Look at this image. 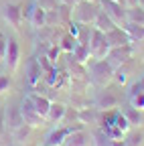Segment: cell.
Returning a JSON list of instances; mask_svg holds the SVG:
<instances>
[{"mask_svg": "<svg viewBox=\"0 0 144 146\" xmlns=\"http://www.w3.org/2000/svg\"><path fill=\"white\" fill-rule=\"evenodd\" d=\"M98 12H100V4L98 2L79 0V2L73 6V10H71V16H73V21L79 23V25H94Z\"/></svg>", "mask_w": 144, "mask_h": 146, "instance_id": "obj_1", "label": "cell"}, {"mask_svg": "<svg viewBox=\"0 0 144 146\" xmlns=\"http://www.w3.org/2000/svg\"><path fill=\"white\" fill-rule=\"evenodd\" d=\"M114 71H116V67L108 59H96V63L92 65V81L100 87H106L112 81Z\"/></svg>", "mask_w": 144, "mask_h": 146, "instance_id": "obj_2", "label": "cell"}, {"mask_svg": "<svg viewBox=\"0 0 144 146\" xmlns=\"http://www.w3.org/2000/svg\"><path fill=\"white\" fill-rule=\"evenodd\" d=\"M110 49L112 47L106 39V33L92 29V36H89V55H92V59H106Z\"/></svg>", "mask_w": 144, "mask_h": 146, "instance_id": "obj_3", "label": "cell"}, {"mask_svg": "<svg viewBox=\"0 0 144 146\" xmlns=\"http://www.w3.org/2000/svg\"><path fill=\"white\" fill-rule=\"evenodd\" d=\"M21 114H23L25 124L31 126V128H41V126H45V118H41V116L37 114V110H35V106H33V100H31L29 96H27V98L23 100V104H21Z\"/></svg>", "mask_w": 144, "mask_h": 146, "instance_id": "obj_4", "label": "cell"}, {"mask_svg": "<svg viewBox=\"0 0 144 146\" xmlns=\"http://www.w3.org/2000/svg\"><path fill=\"white\" fill-rule=\"evenodd\" d=\"M100 8L112 18V21L120 27L122 23H126V8L120 4V2H116V0H100Z\"/></svg>", "mask_w": 144, "mask_h": 146, "instance_id": "obj_5", "label": "cell"}, {"mask_svg": "<svg viewBox=\"0 0 144 146\" xmlns=\"http://www.w3.org/2000/svg\"><path fill=\"white\" fill-rule=\"evenodd\" d=\"M130 57H132V45H122V47H112L106 59L118 69V67H122L126 61H128Z\"/></svg>", "mask_w": 144, "mask_h": 146, "instance_id": "obj_6", "label": "cell"}, {"mask_svg": "<svg viewBox=\"0 0 144 146\" xmlns=\"http://www.w3.org/2000/svg\"><path fill=\"white\" fill-rule=\"evenodd\" d=\"M2 18L14 29L21 31V23H23V6L21 4H6L2 8Z\"/></svg>", "mask_w": 144, "mask_h": 146, "instance_id": "obj_7", "label": "cell"}, {"mask_svg": "<svg viewBox=\"0 0 144 146\" xmlns=\"http://www.w3.org/2000/svg\"><path fill=\"white\" fill-rule=\"evenodd\" d=\"M19 61H21V47L14 39H8V45H6V55H4V63L10 71H16L19 67Z\"/></svg>", "mask_w": 144, "mask_h": 146, "instance_id": "obj_8", "label": "cell"}, {"mask_svg": "<svg viewBox=\"0 0 144 146\" xmlns=\"http://www.w3.org/2000/svg\"><path fill=\"white\" fill-rule=\"evenodd\" d=\"M106 39H108V43H110V47H122V45H130L132 43L128 33H126L122 27H114L112 31H108Z\"/></svg>", "mask_w": 144, "mask_h": 146, "instance_id": "obj_9", "label": "cell"}, {"mask_svg": "<svg viewBox=\"0 0 144 146\" xmlns=\"http://www.w3.org/2000/svg\"><path fill=\"white\" fill-rule=\"evenodd\" d=\"M43 75H45V71L41 69L39 61H37V59H31L29 65H27V81H29V85H31V87H37V85L41 83Z\"/></svg>", "mask_w": 144, "mask_h": 146, "instance_id": "obj_10", "label": "cell"}, {"mask_svg": "<svg viewBox=\"0 0 144 146\" xmlns=\"http://www.w3.org/2000/svg\"><path fill=\"white\" fill-rule=\"evenodd\" d=\"M23 124H25V120H23V114H21V108H6V130L14 132Z\"/></svg>", "mask_w": 144, "mask_h": 146, "instance_id": "obj_11", "label": "cell"}, {"mask_svg": "<svg viewBox=\"0 0 144 146\" xmlns=\"http://www.w3.org/2000/svg\"><path fill=\"white\" fill-rule=\"evenodd\" d=\"M61 146H89V136L83 132V128H81V130H75V132L67 134V138L63 140Z\"/></svg>", "mask_w": 144, "mask_h": 146, "instance_id": "obj_12", "label": "cell"}, {"mask_svg": "<svg viewBox=\"0 0 144 146\" xmlns=\"http://www.w3.org/2000/svg\"><path fill=\"white\" fill-rule=\"evenodd\" d=\"M65 112H67V106L57 104V102H51V108H49V112H47L45 122H49V124H59V122L63 120Z\"/></svg>", "mask_w": 144, "mask_h": 146, "instance_id": "obj_13", "label": "cell"}, {"mask_svg": "<svg viewBox=\"0 0 144 146\" xmlns=\"http://www.w3.org/2000/svg\"><path fill=\"white\" fill-rule=\"evenodd\" d=\"M94 29H98V31H102V33H108V31H112L114 27H118L110 16H108L102 8H100V12H98V16H96V21H94V25H92Z\"/></svg>", "mask_w": 144, "mask_h": 146, "instance_id": "obj_14", "label": "cell"}, {"mask_svg": "<svg viewBox=\"0 0 144 146\" xmlns=\"http://www.w3.org/2000/svg\"><path fill=\"white\" fill-rule=\"evenodd\" d=\"M29 98L33 100V106H35V110H37V114L41 118H47V112L51 108V100H47L45 96H37V94H31Z\"/></svg>", "mask_w": 144, "mask_h": 146, "instance_id": "obj_15", "label": "cell"}, {"mask_svg": "<svg viewBox=\"0 0 144 146\" xmlns=\"http://www.w3.org/2000/svg\"><path fill=\"white\" fill-rule=\"evenodd\" d=\"M116 106H118V98L112 96L110 91H102V94L98 96V100H96V108L98 110H112Z\"/></svg>", "mask_w": 144, "mask_h": 146, "instance_id": "obj_16", "label": "cell"}, {"mask_svg": "<svg viewBox=\"0 0 144 146\" xmlns=\"http://www.w3.org/2000/svg\"><path fill=\"white\" fill-rule=\"evenodd\" d=\"M126 33H128V36H130V41L134 43V41H144V27H140V25H134V23H122L120 25Z\"/></svg>", "mask_w": 144, "mask_h": 146, "instance_id": "obj_17", "label": "cell"}, {"mask_svg": "<svg viewBox=\"0 0 144 146\" xmlns=\"http://www.w3.org/2000/svg\"><path fill=\"white\" fill-rule=\"evenodd\" d=\"M29 23H31L33 29H45V25H47V12H45L41 6H37V8L33 10Z\"/></svg>", "mask_w": 144, "mask_h": 146, "instance_id": "obj_18", "label": "cell"}, {"mask_svg": "<svg viewBox=\"0 0 144 146\" xmlns=\"http://www.w3.org/2000/svg\"><path fill=\"white\" fill-rule=\"evenodd\" d=\"M71 59H75V63H87V59H92V55H89V45H81L77 43L73 53H71Z\"/></svg>", "mask_w": 144, "mask_h": 146, "instance_id": "obj_19", "label": "cell"}, {"mask_svg": "<svg viewBox=\"0 0 144 146\" xmlns=\"http://www.w3.org/2000/svg\"><path fill=\"white\" fill-rule=\"evenodd\" d=\"M126 21L144 27V8L134 6V8H126Z\"/></svg>", "mask_w": 144, "mask_h": 146, "instance_id": "obj_20", "label": "cell"}, {"mask_svg": "<svg viewBox=\"0 0 144 146\" xmlns=\"http://www.w3.org/2000/svg\"><path fill=\"white\" fill-rule=\"evenodd\" d=\"M77 120L81 124H96L98 122V108H85L77 112Z\"/></svg>", "mask_w": 144, "mask_h": 146, "instance_id": "obj_21", "label": "cell"}, {"mask_svg": "<svg viewBox=\"0 0 144 146\" xmlns=\"http://www.w3.org/2000/svg\"><path fill=\"white\" fill-rule=\"evenodd\" d=\"M124 116H126V120L130 122V126H140L142 124V114H140V110H136V108H126L124 112H122Z\"/></svg>", "mask_w": 144, "mask_h": 146, "instance_id": "obj_22", "label": "cell"}, {"mask_svg": "<svg viewBox=\"0 0 144 146\" xmlns=\"http://www.w3.org/2000/svg\"><path fill=\"white\" fill-rule=\"evenodd\" d=\"M75 45H77V39H75V36H71V35H63V36H61V41H59L61 51H65V53H69V55L73 53Z\"/></svg>", "mask_w": 144, "mask_h": 146, "instance_id": "obj_23", "label": "cell"}, {"mask_svg": "<svg viewBox=\"0 0 144 146\" xmlns=\"http://www.w3.org/2000/svg\"><path fill=\"white\" fill-rule=\"evenodd\" d=\"M114 126L118 128V130H122L124 134H126V132H128L130 128H132V126H130V122L126 120V116H124L122 112H118V110H116V120H114Z\"/></svg>", "mask_w": 144, "mask_h": 146, "instance_id": "obj_24", "label": "cell"}, {"mask_svg": "<svg viewBox=\"0 0 144 146\" xmlns=\"http://www.w3.org/2000/svg\"><path fill=\"white\" fill-rule=\"evenodd\" d=\"M37 6H41L45 12H51V10H57L61 6V0H35Z\"/></svg>", "mask_w": 144, "mask_h": 146, "instance_id": "obj_25", "label": "cell"}, {"mask_svg": "<svg viewBox=\"0 0 144 146\" xmlns=\"http://www.w3.org/2000/svg\"><path fill=\"white\" fill-rule=\"evenodd\" d=\"M130 106L142 112V110H144V91H140V94H134V96H130Z\"/></svg>", "mask_w": 144, "mask_h": 146, "instance_id": "obj_26", "label": "cell"}, {"mask_svg": "<svg viewBox=\"0 0 144 146\" xmlns=\"http://www.w3.org/2000/svg\"><path fill=\"white\" fill-rule=\"evenodd\" d=\"M31 130H33V128H31V126H27V124H23L21 128H16V130H14V132H10V134H12V136H14L16 140H25V138L29 136V132H31Z\"/></svg>", "mask_w": 144, "mask_h": 146, "instance_id": "obj_27", "label": "cell"}, {"mask_svg": "<svg viewBox=\"0 0 144 146\" xmlns=\"http://www.w3.org/2000/svg\"><path fill=\"white\" fill-rule=\"evenodd\" d=\"M10 87H12V77L10 75H0V96L6 94Z\"/></svg>", "mask_w": 144, "mask_h": 146, "instance_id": "obj_28", "label": "cell"}, {"mask_svg": "<svg viewBox=\"0 0 144 146\" xmlns=\"http://www.w3.org/2000/svg\"><path fill=\"white\" fill-rule=\"evenodd\" d=\"M59 53H61V47L55 43V45H51L49 47V51H47V57H49V61L55 65V61H57V57H59Z\"/></svg>", "mask_w": 144, "mask_h": 146, "instance_id": "obj_29", "label": "cell"}, {"mask_svg": "<svg viewBox=\"0 0 144 146\" xmlns=\"http://www.w3.org/2000/svg\"><path fill=\"white\" fill-rule=\"evenodd\" d=\"M37 61H39V65H41V69H43V71H49V69L55 67V65H53V63L49 61L47 55H43V57H37Z\"/></svg>", "mask_w": 144, "mask_h": 146, "instance_id": "obj_30", "label": "cell"}, {"mask_svg": "<svg viewBox=\"0 0 144 146\" xmlns=\"http://www.w3.org/2000/svg\"><path fill=\"white\" fill-rule=\"evenodd\" d=\"M6 45H8L6 35L0 33V61H4V55H6Z\"/></svg>", "mask_w": 144, "mask_h": 146, "instance_id": "obj_31", "label": "cell"}, {"mask_svg": "<svg viewBox=\"0 0 144 146\" xmlns=\"http://www.w3.org/2000/svg\"><path fill=\"white\" fill-rule=\"evenodd\" d=\"M6 132V108H0V136Z\"/></svg>", "mask_w": 144, "mask_h": 146, "instance_id": "obj_32", "label": "cell"}, {"mask_svg": "<svg viewBox=\"0 0 144 146\" xmlns=\"http://www.w3.org/2000/svg\"><path fill=\"white\" fill-rule=\"evenodd\" d=\"M140 142H142V136L140 134H132L128 140H126V146H140Z\"/></svg>", "mask_w": 144, "mask_h": 146, "instance_id": "obj_33", "label": "cell"}, {"mask_svg": "<svg viewBox=\"0 0 144 146\" xmlns=\"http://www.w3.org/2000/svg\"><path fill=\"white\" fill-rule=\"evenodd\" d=\"M114 75H116V81H118L120 85H124V83H126V73H124L120 67H118V71H114Z\"/></svg>", "mask_w": 144, "mask_h": 146, "instance_id": "obj_34", "label": "cell"}, {"mask_svg": "<svg viewBox=\"0 0 144 146\" xmlns=\"http://www.w3.org/2000/svg\"><path fill=\"white\" fill-rule=\"evenodd\" d=\"M122 6L124 8H134V6H138V0H122Z\"/></svg>", "mask_w": 144, "mask_h": 146, "instance_id": "obj_35", "label": "cell"}, {"mask_svg": "<svg viewBox=\"0 0 144 146\" xmlns=\"http://www.w3.org/2000/svg\"><path fill=\"white\" fill-rule=\"evenodd\" d=\"M110 146H126V140L118 138V140H110Z\"/></svg>", "mask_w": 144, "mask_h": 146, "instance_id": "obj_36", "label": "cell"}, {"mask_svg": "<svg viewBox=\"0 0 144 146\" xmlns=\"http://www.w3.org/2000/svg\"><path fill=\"white\" fill-rule=\"evenodd\" d=\"M61 2H63V4H69V6H75L79 0H61Z\"/></svg>", "mask_w": 144, "mask_h": 146, "instance_id": "obj_37", "label": "cell"}, {"mask_svg": "<svg viewBox=\"0 0 144 146\" xmlns=\"http://www.w3.org/2000/svg\"><path fill=\"white\" fill-rule=\"evenodd\" d=\"M89 2H100V0H89Z\"/></svg>", "mask_w": 144, "mask_h": 146, "instance_id": "obj_38", "label": "cell"}, {"mask_svg": "<svg viewBox=\"0 0 144 146\" xmlns=\"http://www.w3.org/2000/svg\"><path fill=\"white\" fill-rule=\"evenodd\" d=\"M116 2H120V4H122V0H116Z\"/></svg>", "mask_w": 144, "mask_h": 146, "instance_id": "obj_39", "label": "cell"}]
</instances>
